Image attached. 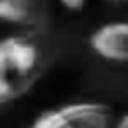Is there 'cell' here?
<instances>
[{
	"label": "cell",
	"mask_w": 128,
	"mask_h": 128,
	"mask_svg": "<svg viewBox=\"0 0 128 128\" xmlns=\"http://www.w3.org/2000/svg\"><path fill=\"white\" fill-rule=\"evenodd\" d=\"M66 10H70V12H80V10H84V6H86V2L88 0H58Z\"/></svg>",
	"instance_id": "5"
},
{
	"label": "cell",
	"mask_w": 128,
	"mask_h": 128,
	"mask_svg": "<svg viewBox=\"0 0 128 128\" xmlns=\"http://www.w3.org/2000/svg\"><path fill=\"white\" fill-rule=\"evenodd\" d=\"M26 128H116V116L108 104L76 102L42 112Z\"/></svg>",
	"instance_id": "2"
},
{
	"label": "cell",
	"mask_w": 128,
	"mask_h": 128,
	"mask_svg": "<svg viewBox=\"0 0 128 128\" xmlns=\"http://www.w3.org/2000/svg\"><path fill=\"white\" fill-rule=\"evenodd\" d=\"M116 128H128V112L116 120Z\"/></svg>",
	"instance_id": "6"
},
{
	"label": "cell",
	"mask_w": 128,
	"mask_h": 128,
	"mask_svg": "<svg viewBox=\"0 0 128 128\" xmlns=\"http://www.w3.org/2000/svg\"><path fill=\"white\" fill-rule=\"evenodd\" d=\"M50 0H0V18L16 26H38L46 20Z\"/></svg>",
	"instance_id": "4"
},
{
	"label": "cell",
	"mask_w": 128,
	"mask_h": 128,
	"mask_svg": "<svg viewBox=\"0 0 128 128\" xmlns=\"http://www.w3.org/2000/svg\"><path fill=\"white\" fill-rule=\"evenodd\" d=\"M94 54L102 60L126 64L128 62V22H108L90 34L88 40Z\"/></svg>",
	"instance_id": "3"
},
{
	"label": "cell",
	"mask_w": 128,
	"mask_h": 128,
	"mask_svg": "<svg viewBox=\"0 0 128 128\" xmlns=\"http://www.w3.org/2000/svg\"><path fill=\"white\" fill-rule=\"evenodd\" d=\"M46 70L42 48L24 38L8 36L0 42V104L8 106L26 96Z\"/></svg>",
	"instance_id": "1"
},
{
	"label": "cell",
	"mask_w": 128,
	"mask_h": 128,
	"mask_svg": "<svg viewBox=\"0 0 128 128\" xmlns=\"http://www.w3.org/2000/svg\"><path fill=\"white\" fill-rule=\"evenodd\" d=\"M110 2H126V0H110Z\"/></svg>",
	"instance_id": "7"
}]
</instances>
